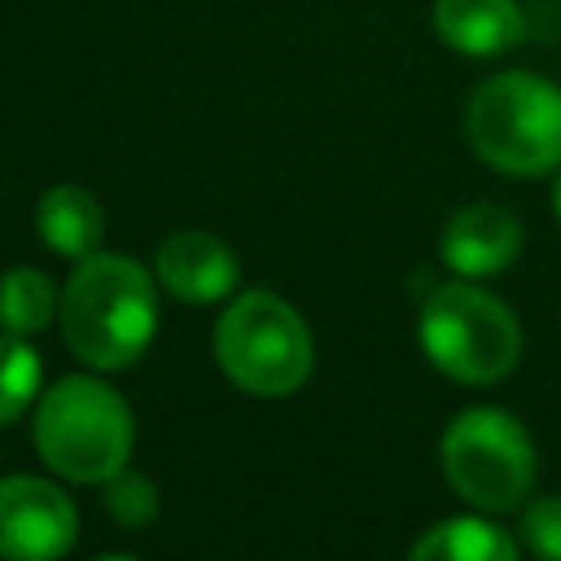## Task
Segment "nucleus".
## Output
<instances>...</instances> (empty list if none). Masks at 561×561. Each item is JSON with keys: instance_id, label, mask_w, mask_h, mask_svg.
<instances>
[{"instance_id": "4", "label": "nucleus", "mask_w": 561, "mask_h": 561, "mask_svg": "<svg viewBox=\"0 0 561 561\" xmlns=\"http://www.w3.org/2000/svg\"><path fill=\"white\" fill-rule=\"evenodd\" d=\"M215 355H219V368L232 377V386L259 399L294 394L307 381L311 359H316L302 316L267 289L241 294L219 316Z\"/></svg>"}, {"instance_id": "1", "label": "nucleus", "mask_w": 561, "mask_h": 561, "mask_svg": "<svg viewBox=\"0 0 561 561\" xmlns=\"http://www.w3.org/2000/svg\"><path fill=\"white\" fill-rule=\"evenodd\" d=\"M61 337L92 368H127L158 329L153 280L123 254H88L61 294Z\"/></svg>"}, {"instance_id": "2", "label": "nucleus", "mask_w": 561, "mask_h": 561, "mask_svg": "<svg viewBox=\"0 0 561 561\" xmlns=\"http://www.w3.org/2000/svg\"><path fill=\"white\" fill-rule=\"evenodd\" d=\"M469 145L504 175H543L561 167V88L504 70L473 88L465 110Z\"/></svg>"}, {"instance_id": "13", "label": "nucleus", "mask_w": 561, "mask_h": 561, "mask_svg": "<svg viewBox=\"0 0 561 561\" xmlns=\"http://www.w3.org/2000/svg\"><path fill=\"white\" fill-rule=\"evenodd\" d=\"M57 311L53 280L35 267H13L0 276V329L4 333H39Z\"/></svg>"}, {"instance_id": "5", "label": "nucleus", "mask_w": 561, "mask_h": 561, "mask_svg": "<svg viewBox=\"0 0 561 561\" xmlns=\"http://www.w3.org/2000/svg\"><path fill=\"white\" fill-rule=\"evenodd\" d=\"M421 346L438 373L465 386L500 381L522 351V329L513 311L478 285H438L421 307Z\"/></svg>"}, {"instance_id": "6", "label": "nucleus", "mask_w": 561, "mask_h": 561, "mask_svg": "<svg viewBox=\"0 0 561 561\" xmlns=\"http://www.w3.org/2000/svg\"><path fill=\"white\" fill-rule=\"evenodd\" d=\"M443 473L460 500L500 513L526 500L535 482V447L517 416L500 408H469L443 430Z\"/></svg>"}, {"instance_id": "17", "label": "nucleus", "mask_w": 561, "mask_h": 561, "mask_svg": "<svg viewBox=\"0 0 561 561\" xmlns=\"http://www.w3.org/2000/svg\"><path fill=\"white\" fill-rule=\"evenodd\" d=\"M552 206H557V219H561V175H557V184H552Z\"/></svg>"}, {"instance_id": "8", "label": "nucleus", "mask_w": 561, "mask_h": 561, "mask_svg": "<svg viewBox=\"0 0 561 561\" xmlns=\"http://www.w3.org/2000/svg\"><path fill=\"white\" fill-rule=\"evenodd\" d=\"M443 263L456 272V276H495L504 272L517 250H522V224L504 210V206H465L447 219L443 228Z\"/></svg>"}, {"instance_id": "10", "label": "nucleus", "mask_w": 561, "mask_h": 561, "mask_svg": "<svg viewBox=\"0 0 561 561\" xmlns=\"http://www.w3.org/2000/svg\"><path fill=\"white\" fill-rule=\"evenodd\" d=\"M434 31L456 53L495 57L522 44L526 18L513 0H434Z\"/></svg>"}, {"instance_id": "11", "label": "nucleus", "mask_w": 561, "mask_h": 561, "mask_svg": "<svg viewBox=\"0 0 561 561\" xmlns=\"http://www.w3.org/2000/svg\"><path fill=\"white\" fill-rule=\"evenodd\" d=\"M35 228H39V237L53 254L88 259L101 245L105 219H101V206H96L92 193H83L75 184H57V188L44 193V202L35 210Z\"/></svg>"}, {"instance_id": "7", "label": "nucleus", "mask_w": 561, "mask_h": 561, "mask_svg": "<svg viewBox=\"0 0 561 561\" xmlns=\"http://www.w3.org/2000/svg\"><path fill=\"white\" fill-rule=\"evenodd\" d=\"M75 543V504L44 478H0V557L48 561Z\"/></svg>"}, {"instance_id": "15", "label": "nucleus", "mask_w": 561, "mask_h": 561, "mask_svg": "<svg viewBox=\"0 0 561 561\" xmlns=\"http://www.w3.org/2000/svg\"><path fill=\"white\" fill-rule=\"evenodd\" d=\"M105 508L114 513L118 526L145 530V526L158 517V486H153L145 473L118 469L114 478H105Z\"/></svg>"}, {"instance_id": "9", "label": "nucleus", "mask_w": 561, "mask_h": 561, "mask_svg": "<svg viewBox=\"0 0 561 561\" xmlns=\"http://www.w3.org/2000/svg\"><path fill=\"white\" fill-rule=\"evenodd\" d=\"M158 280L184 302H215L237 285V254L210 232H175L158 250Z\"/></svg>"}, {"instance_id": "3", "label": "nucleus", "mask_w": 561, "mask_h": 561, "mask_svg": "<svg viewBox=\"0 0 561 561\" xmlns=\"http://www.w3.org/2000/svg\"><path fill=\"white\" fill-rule=\"evenodd\" d=\"M35 447L44 465L70 482H105L127 469L131 412L110 386L92 377H66L39 399Z\"/></svg>"}, {"instance_id": "14", "label": "nucleus", "mask_w": 561, "mask_h": 561, "mask_svg": "<svg viewBox=\"0 0 561 561\" xmlns=\"http://www.w3.org/2000/svg\"><path fill=\"white\" fill-rule=\"evenodd\" d=\"M39 386V359L18 333H0V425L26 412Z\"/></svg>"}, {"instance_id": "16", "label": "nucleus", "mask_w": 561, "mask_h": 561, "mask_svg": "<svg viewBox=\"0 0 561 561\" xmlns=\"http://www.w3.org/2000/svg\"><path fill=\"white\" fill-rule=\"evenodd\" d=\"M522 539L535 557H557L561 561V495H543L526 508Z\"/></svg>"}, {"instance_id": "12", "label": "nucleus", "mask_w": 561, "mask_h": 561, "mask_svg": "<svg viewBox=\"0 0 561 561\" xmlns=\"http://www.w3.org/2000/svg\"><path fill=\"white\" fill-rule=\"evenodd\" d=\"M513 557L517 543L508 539V530L482 517L438 522L412 543V561H513Z\"/></svg>"}]
</instances>
